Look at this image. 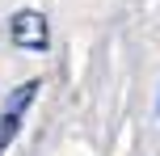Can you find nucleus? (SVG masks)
Here are the masks:
<instances>
[{"instance_id": "f03ea898", "label": "nucleus", "mask_w": 160, "mask_h": 156, "mask_svg": "<svg viewBox=\"0 0 160 156\" xmlns=\"http://www.w3.org/2000/svg\"><path fill=\"white\" fill-rule=\"evenodd\" d=\"M8 42L21 51H51V21L38 8H17L8 17Z\"/></svg>"}, {"instance_id": "7ed1b4c3", "label": "nucleus", "mask_w": 160, "mask_h": 156, "mask_svg": "<svg viewBox=\"0 0 160 156\" xmlns=\"http://www.w3.org/2000/svg\"><path fill=\"white\" fill-rule=\"evenodd\" d=\"M156 114H160V101H156Z\"/></svg>"}, {"instance_id": "f257e3e1", "label": "nucleus", "mask_w": 160, "mask_h": 156, "mask_svg": "<svg viewBox=\"0 0 160 156\" xmlns=\"http://www.w3.org/2000/svg\"><path fill=\"white\" fill-rule=\"evenodd\" d=\"M38 89H42V80L34 76V80L17 84V89L4 97V110H0V156H4V152H8V143L17 139V131H21V123H25V110L34 106Z\"/></svg>"}]
</instances>
